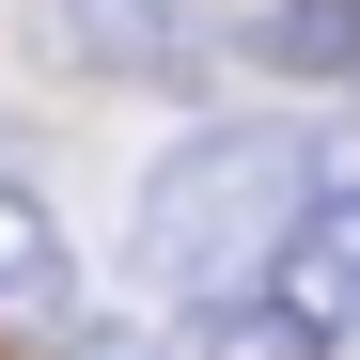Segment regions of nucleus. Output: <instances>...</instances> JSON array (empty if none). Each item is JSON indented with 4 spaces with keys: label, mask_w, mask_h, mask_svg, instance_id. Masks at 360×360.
I'll return each mask as SVG.
<instances>
[{
    "label": "nucleus",
    "mask_w": 360,
    "mask_h": 360,
    "mask_svg": "<svg viewBox=\"0 0 360 360\" xmlns=\"http://www.w3.org/2000/svg\"><path fill=\"white\" fill-rule=\"evenodd\" d=\"M297 188H314V141L297 126H188L141 172V282H172L188 314L235 297L266 266V235L297 219Z\"/></svg>",
    "instance_id": "obj_1"
},
{
    "label": "nucleus",
    "mask_w": 360,
    "mask_h": 360,
    "mask_svg": "<svg viewBox=\"0 0 360 360\" xmlns=\"http://www.w3.org/2000/svg\"><path fill=\"white\" fill-rule=\"evenodd\" d=\"M79 360H157V345L141 329H79Z\"/></svg>",
    "instance_id": "obj_7"
},
{
    "label": "nucleus",
    "mask_w": 360,
    "mask_h": 360,
    "mask_svg": "<svg viewBox=\"0 0 360 360\" xmlns=\"http://www.w3.org/2000/svg\"><path fill=\"white\" fill-rule=\"evenodd\" d=\"M266 297H282L314 345H345V329H360V157H314L297 219L266 235Z\"/></svg>",
    "instance_id": "obj_2"
},
{
    "label": "nucleus",
    "mask_w": 360,
    "mask_h": 360,
    "mask_svg": "<svg viewBox=\"0 0 360 360\" xmlns=\"http://www.w3.org/2000/svg\"><path fill=\"white\" fill-rule=\"evenodd\" d=\"M32 47L63 79H172L188 63V0H32Z\"/></svg>",
    "instance_id": "obj_3"
},
{
    "label": "nucleus",
    "mask_w": 360,
    "mask_h": 360,
    "mask_svg": "<svg viewBox=\"0 0 360 360\" xmlns=\"http://www.w3.org/2000/svg\"><path fill=\"white\" fill-rule=\"evenodd\" d=\"M172 360H329V345H314V329H297L282 297L251 282V297H204V314H188V345H172Z\"/></svg>",
    "instance_id": "obj_6"
},
{
    "label": "nucleus",
    "mask_w": 360,
    "mask_h": 360,
    "mask_svg": "<svg viewBox=\"0 0 360 360\" xmlns=\"http://www.w3.org/2000/svg\"><path fill=\"white\" fill-rule=\"evenodd\" d=\"M63 297H79L63 219H47V188H16V172H0V329H47Z\"/></svg>",
    "instance_id": "obj_4"
},
{
    "label": "nucleus",
    "mask_w": 360,
    "mask_h": 360,
    "mask_svg": "<svg viewBox=\"0 0 360 360\" xmlns=\"http://www.w3.org/2000/svg\"><path fill=\"white\" fill-rule=\"evenodd\" d=\"M251 63L266 79H314V94H360V0H266Z\"/></svg>",
    "instance_id": "obj_5"
}]
</instances>
